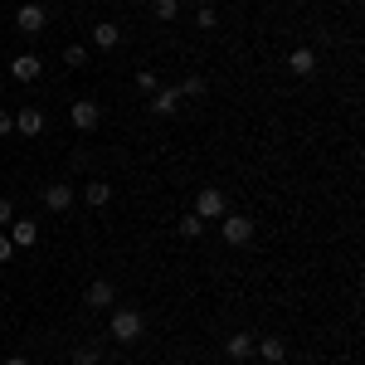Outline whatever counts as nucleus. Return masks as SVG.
I'll list each match as a JSON object with an SVG mask.
<instances>
[{
	"mask_svg": "<svg viewBox=\"0 0 365 365\" xmlns=\"http://www.w3.org/2000/svg\"><path fill=\"white\" fill-rule=\"evenodd\" d=\"M195 5H210V0H195Z\"/></svg>",
	"mask_w": 365,
	"mask_h": 365,
	"instance_id": "obj_28",
	"label": "nucleus"
},
{
	"mask_svg": "<svg viewBox=\"0 0 365 365\" xmlns=\"http://www.w3.org/2000/svg\"><path fill=\"white\" fill-rule=\"evenodd\" d=\"M68 122H73L78 132H98V122H103V108H98L93 98H78V103L68 108Z\"/></svg>",
	"mask_w": 365,
	"mask_h": 365,
	"instance_id": "obj_5",
	"label": "nucleus"
},
{
	"mask_svg": "<svg viewBox=\"0 0 365 365\" xmlns=\"http://www.w3.org/2000/svg\"><path fill=\"white\" fill-rule=\"evenodd\" d=\"M220 239L234 244V249L253 244V220H249V215H225V220H220Z\"/></svg>",
	"mask_w": 365,
	"mask_h": 365,
	"instance_id": "obj_3",
	"label": "nucleus"
},
{
	"mask_svg": "<svg viewBox=\"0 0 365 365\" xmlns=\"http://www.w3.org/2000/svg\"><path fill=\"white\" fill-rule=\"evenodd\" d=\"M180 103H185V98H180V83H161L156 93H151V113L156 117H175Z\"/></svg>",
	"mask_w": 365,
	"mask_h": 365,
	"instance_id": "obj_6",
	"label": "nucleus"
},
{
	"mask_svg": "<svg viewBox=\"0 0 365 365\" xmlns=\"http://www.w3.org/2000/svg\"><path fill=\"white\" fill-rule=\"evenodd\" d=\"M63 63H68V68H83V63H88V49H83V44H68V49H63Z\"/></svg>",
	"mask_w": 365,
	"mask_h": 365,
	"instance_id": "obj_20",
	"label": "nucleus"
},
{
	"mask_svg": "<svg viewBox=\"0 0 365 365\" xmlns=\"http://www.w3.org/2000/svg\"><path fill=\"white\" fill-rule=\"evenodd\" d=\"M73 365H103V356L93 346H83V351H73Z\"/></svg>",
	"mask_w": 365,
	"mask_h": 365,
	"instance_id": "obj_23",
	"label": "nucleus"
},
{
	"mask_svg": "<svg viewBox=\"0 0 365 365\" xmlns=\"http://www.w3.org/2000/svg\"><path fill=\"white\" fill-rule=\"evenodd\" d=\"M253 341H258V336H253V331H234V336L225 341L229 361H249V356H253Z\"/></svg>",
	"mask_w": 365,
	"mask_h": 365,
	"instance_id": "obj_15",
	"label": "nucleus"
},
{
	"mask_svg": "<svg viewBox=\"0 0 365 365\" xmlns=\"http://www.w3.org/2000/svg\"><path fill=\"white\" fill-rule=\"evenodd\" d=\"M5 239H10L15 249H34V244H39V225H34V220H20V215H15V220H10V234H5Z\"/></svg>",
	"mask_w": 365,
	"mask_h": 365,
	"instance_id": "obj_8",
	"label": "nucleus"
},
{
	"mask_svg": "<svg viewBox=\"0 0 365 365\" xmlns=\"http://www.w3.org/2000/svg\"><path fill=\"white\" fill-rule=\"evenodd\" d=\"M83 200L93 205V210H103V205L113 200V185H108V180H88V185H83Z\"/></svg>",
	"mask_w": 365,
	"mask_h": 365,
	"instance_id": "obj_16",
	"label": "nucleus"
},
{
	"mask_svg": "<svg viewBox=\"0 0 365 365\" xmlns=\"http://www.w3.org/2000/svg\"><path fill=\"white\" fill-rule=\"evenodd\" d=\"M108 331H113V341L132 346V341H141V331H146V317H141L137 307H117L113 322H108Z\"/></svg>",
	"mask_w": 365,
	"mask_h": 365,
	"instance_id": "obj_1",
	"label": "nucleus"
},
{
	"mask_svg": "<svg viewBox=\"0 0 365 365\" xmlns=\"http://www.w3.org/2000/svg\"><path fill=\"white\" fill-rule=\"evenodd\" d=\"M200 234H205V220H200L195 210H190V215H180V239H200Z\"/></svg>",
	"mask_w": 365,
	"mask_h": 365,
	"instance_id": "obj_17",
	"label": "nucleus"
},
{
	"mask_svg": "<svg viewBox=\"0 0 365 365\" xmlns=\"http://www.w3.org/2000/svg\"><path fill=\"white\" fill-rule=\"evenodd\" d=\"M15 132H20V137H39V132H44V113H39V108H20V113H15Z\"/></svg>",
	"mask_w": 365,
	"mask_h": 365,
	"instance_id": "obj_13",
	"label": "nucleus"
},
{
	"mask_svg": "<svg viewBox=\"0 0 365 365\" xmlns=\"http://www.w3.org/2000/svg\"><path fill=\"white\" fill-rule=\"evenodd\" d=\"M44 25H49V15H44V5H34V0H25V5L15 10V29H20L25 39H34V34H44Z\"/></svg>",
	"mask_w": 365,
	"mask_h": 365,
	"instance_id": "obj_4",
	"label": "nucleus"
},
{
	"mask_svg": "<svg viewBox=\"0 0 365 365\" xmlns=\"http://www.w3.org/2000/svg\"><path fill=\"white\" fill-rule=\"evenodd\" d=\"M253 351L263 356V365H282V361H287V346H282V336H263V341H253Z\"/></svg>",
	"mask_w": 365,
	"mask_h": 365,
	"instance_id": "obj_14",
	"label": "nucleus"
},
{
	"mask_svg": "<svg viewBox=\"0 0 365 365\" xmlns=\"http://www.w3.org/2000/svg\"><path fill=\"white\" fill-rule=\"evenodd\" d=\"M205 78H185V83H180V98H205Z\"/></svg>",
	"mask_w": 365,
	"mask_h": 365,
	"instance_id": "obj_21",
	"label": "nucleus"
},
{
	"mask_svg": "<svg viewBox=\"0 0 365 365\" xmlns=\"http://www.w3.org/2000/svg\"><path fill=\"white\" fill-rule=\"evenodd\" d=\"M132 83H137V93H146V98H151V93L161 88V78H156L151 68H137V78H132Z\"/></svg>",
	"mask_w": 365,
	"mask_h": 365,
	"instance_id": "obj_18",
	"label": "nucleus"
},
{
	"mask_svg": "<svg viewBox=\"0 0 365 365\" xmlns=\"http://www.w3.org/2000/svg\"><path fill=\"white\" fill-rule=\"evenodd\" d=\"M10 220H15V205H10V200H0V225L10 229Z\"/></svg>",
	"mask_w": 365,
	"mask_h": 365,
	"instance_id": "obj_25",
	"label": "nucleus"
},
{
	"mask_svg": "<svg viewBox=\"0 0 365 365\" xmlns=\"http://www.w3.org/2000/svg\"><path fill=\"white\" fill-rule=\"evenodd\" d=\"M39 73H44L39 54H15V58H10V78H15V83H34Z\"/></svg>",
	"mask_w": 365,
	"mask_h": 365,
	"instance_id": "obj_7",
	"label": "nucleus"
},
{
	"mask_svg": "<svg viewBox=\"0 0 365 365\" xmlns=\"http://www.w3.org/2000/svg\"><path fill=\"white\" fill-rule=\"evenodd\" d=\"M10 253H15V244H10V239L0 234V263H10Z\"/></svg>",
	"mask_w": 365,
	"mask_h": 365,
	"instance_id": "obj_26",
	"label": "nucleus"
},
{
	"mask_svg": "<svg viewBox=\"0 0 365 365\" xmlns=\"http://www.w3.org/2000/svg\"><path fill=\"white\" fill-rule=\"evenodd\" d=\"M88 39H93L98 49H117V44H122V29H117L113 20H98V25L88 29Z\"/></svg>",
	"mask_w": 365,
	"mask_h": 365,
	"instance_id": "obj_12",
	"label": "nucleus"
},
{
	"mask_svg": "<svg viewBox=\"0 0 365 365\" xmlns=\"http://www.w3.org/2000/svg\"><path fill=\"white\" fill-rule=\"evenodd\" d=\"M73 205V185H44V210L49 215H68Z\"/></svg>",
	"mask_w": 365,
	"mask_h": 365,
	"instance_id": "obj_11",
	"label": "nucleus"
},
{
	"mask_svg": "<svg viewBox=\"0 0 365 365\" xmlns=\"http://www.w3.org/2000/svg\"><path fill=\"white\" fill-rule=\"evenodd\" d=\"M195 215L205 220V225H210V220H225V215H229L225 190H220V185H205V190L195 195Z\"/></svg>",
	"mask_w": 365,
	"mask_h": 365,
	"instance_id": "obj_2",
	"label": "nucleus"
},
{
	"mask_svg": "<svg viewBox=\"0 0 365 365\" xmlns=\"http://www.w3.org/2000/svg\"><path fill=\"white\" fill-rule=\"evenodd\" d=\"M287 68H292L297 78H312V73H317V49H307V44H297V49L287 54Z\"/></svg>",
	"mask_w": 365,
	"mask_h": 365,
	"instance_id": "obj_10",
	"label": "nucleus"
},
{
	"mask_svg": "<svg viewBox=\"0 0 365 365\" xmlns=\"http://www.w3.org/2000/svg\"><path fill=\"white\" fill-rule=\"evenodd\" d=\"M5 365H29V361H25V356H10V361H5Z\"/></svg>",
	"mask_w": 365,
	"mask_h": 365,
	"instance_id": "obj_27",
	"label": "nucleus"
},
{
	"mask_svg": "<svg viewBox=\"0 0 365 365\" xmlns=\"http://www.w3.org/2000/svg\"><path fill=\"white\" fill-rule=\"evenodd\" d=\"M195 25H200V29H215V25H220V15H215V5H200Z\"/></svg>",
	"mask_w": 365,
	"mask_h": 365,
	"instance_id": "obj_22",
	"label": "nucleus"
},
{
	"mask_svg": "<svg viewBox=\"0 0 365 365\" xmlns=\"http://www.w3.org/2000/svg\"><path fill=\"white\" fill-rule=\"evenodd\" d=\"M83 302H88V307H93V312H103V307H113V302H117V287H113V282H108V278H98V282H88V292H83Z\"/></svg>",
	"mask_w": 365,
	"mask_h": 365,
	"instance_id": "obj_9",
	"label": "nucleus"
},
{
	"mask_svg": "<svg viewBox=\"0 0 365 365\" xmlns=\"http://www.w3.org/2000/svg\"><path fill=\"white\" fill-rule=\"evenodd\" d=\"M10 132H15V113H5V108H0V137H10Z\"/></svg>",
	"mask_w": 365,
	"mask_h": 365,
	"instance_id": "obj_24",
	"label": "nucleus"
},
{
	"mask_svg": "<svg viewBox=\"0 0 365 365\" xmlns=\"http://www.w3.org/2000/svg\"><path fill=\"white\" fill-rule=\"evenodd\" d=\"M151 15L156 20H175L180 15V0H151Z\"/></svg>",
	"mask_w": 365,
	"mask_h": 365,
	"instance_id": "obj_19",
	"label": "nucleus"
}]
</instances>
